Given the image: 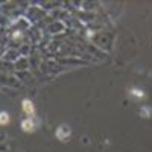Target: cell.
<instances>
[{"label": "cell", "mask_w": 152, "mask_h": 152, "mask_svg": "<svg viewBox=\"0 0 152 152\" xmlns=\"http://www.w3.org/2000/svg\"><path fill=\"white\" fill-rule=\"evenodd\" d=\"M21 128H23L24 131H32V129L35 128V125L32 123V120H24V122L21 123Z\"/></svg>", "instance_id": "1"}, {"label": "cell", "mask_w": 152, "mask_h": 152, "mask_svg": "<svg viewBox=\"0 0 152 152\" xmlns=\"http://www.w3.org/2000/svg\"><path fill=\"white\" fill-rule=\"evenodd\" d=\"M8 120H9V116L6 113H0V123H8Z\"/></svg>", "instance_id": "3"}, {"label": "cell", "mask_w": 152, "mask_h": 152, "mask_svg": "<svg viewBox=\"0 0 152 152\" xmlns=\"http://www.w3.org/2000/svg\"><path fill=\"white\" fill-rule=\"evenodd\" d=\"M23 108H24V111H26L28 114H32V111H34V105H32L31 100H24V102H23Z\"/></svg>", "instance_id": "2"}]
</instances>
